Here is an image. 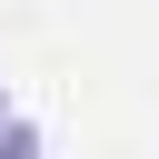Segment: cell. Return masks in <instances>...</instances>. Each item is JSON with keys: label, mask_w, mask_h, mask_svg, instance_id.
Segmentation results:
<instances>
[{"label": "cell", "mask_w": 159, "mask_h": 159, "mask_svg": "<svg viewBox=\"0 0 159 159\" xmlns=\"http://www.w3.org/2000/svg\"><path fill=\"white\" fill-rule=\"evenodd\" d=\"M0 119H10V109H0Z\"/></svg>", "instance_id": "cell-2"}, {"label": "cell", "mask_w": 159, "mask_h": 159, "mask_svg": "<svg viewBox=\"0 0 159 159\" xmlns=\"http://www.w3.org/2000/svg\"><path fill=\"white\" fill-rule=\"evenodd\" d=\"M0 159H40V129L30 119H0Z\"/></svg>", "instance_id": "cell-1"}]
</instances>
